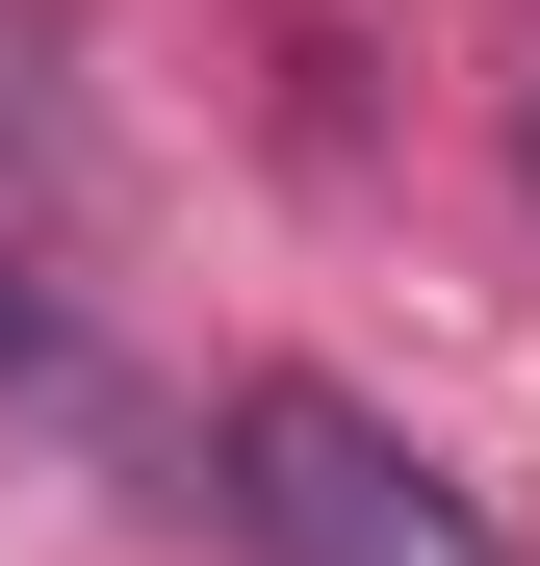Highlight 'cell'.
Instances as JSON below:
<instances>
[{"label": "cell", "mask_w": 540, "mask_h": 566, "mask_svg": "<svg viewBox=\"0 0 540 566\" xmlns=\"http://www.w3.org/2000/svg\"><path fill=\"white\" fill-rule=\"evenodd\" d=\"M232 541L257 566H489L464 515H437V463L387 412H335V387H257L232 412Z\"/></svg>", "instance_id": "obj_1"}]
</instances>
